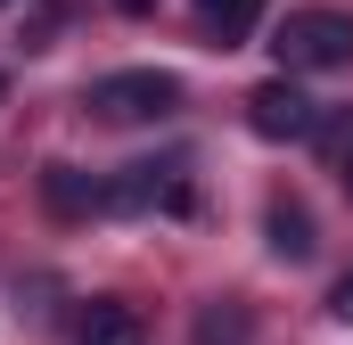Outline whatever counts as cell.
I'll list each match as a JSON object with an SVG mask.
<instances>
[{
  "mask_svg": "<svg viewBox=\"0 0 353 345\" xmlns=\"http://www.w3.org/2000/svg\"><path fill=\"white\" fill-rule=\"evenodd\" d=\"M271 50H279V75H337V66H353V17L345 8H288Z\"/></svg>",
  "mask_w": 353,
  "mask_h": 345,
  "instance_id": "cell-1",
  "label": "cell"
},
{
  "mask_svg": "<svg viewBox=\"0 0 353 345\" xmlns=\"http://www.w3.org/2000/svg\"><path fill=\"white\" fill-rule=\"evenodd\" d=\"M90 107H99L107 124H165L181 107V83L157 75V66H123V75H99V83H90Z\"/></svg>",
  "mask_w": 353,
  "mask_h": 345,
  "instance_id": "cell-2",
  "label": "cell"
},
{
  "mask_svg": "<svg viewBox=\"0 0 353 345\" xmlns=\"http://www.w3.org/2000/svg\"><path fill=\"white\" fill-rule=\"evenodd\" d=\"M247 124H255V140H321V107L296 90V75H271L247 90Z\"/></svg>",
  "mask_w": 353,
  "mask_h": 345,
  "instance_id": "cell-3",
  "label": "cell"
},
{
  "mask_svg": "<svg viewBox=\"0 0 353 345\" xmlns=\"http://www.w3.org/2000/svg\"><path fill=\"white\" fill-rule=\"evenodd\" d=\"M74 345H148V321L123 296H90L83 321H74Z\"/></svg>",
  "mask_w": 353,
  "mask_h": 345,
  "instance_id": "cell-4",
  "label": "cell"
},
{
  "mask_svg": "<svg viewBox=\"0 0 353 345\" xmlns=\"http://www.w3.org/2000/svg\"><path fill=\"white\" fill-rule=\"evenodd\" d=\"M263 239H271L279 263H304L312 247H321V239H312V206H304V197H271L263 206Z\"/></svg>",
  "mask_w": 353,
  "mask_h": 345,
  "instance_id": "cell-5",
  "label": "cell"
},
{
  "mask_svg": "<svg viewBox=\"0 0 353 345\" xmlns=\"http://www.w3.org/2000/svg\"><path fill=\"white\" fill-rule=\"evenodd\" d=\"M41 206H50L58 222H83V214H99V181H90L83 165H50L41 172Z\"/></svg>",
  "mask_w": 353,
  "mask_h": 345,
  "instance_id": "cell-6",
  "label": "cell"
},
{
  "mask_svg": "<svg viewBox=\"0 0 353 345\" xmlns=\"http://www.w3.org/2000/svg\"><path fill=\"white\" fill-rule=\"evenodd\" d=\"M255 17H263V0H197V25H205L222 50H239V41L255 33Z\"/></svg>",
  "mask_w": 353,
  "mask_h": 345,
  "instance_id": "cell-7",
  "label": "cell"
},
{
  "mask_svg": "<svg viewBox=\"0 0 353 345\" xmlns=\"http://www.w3.org/2000/svg\"><path fill=\"white\" fill-rule=\"evenodd\" d=\"M247 337H255V313H247L239 296H222V304L197 313V345H247Z\"/></svg>",
  "mask_w": 353,
  "mask_h": 345,
  "instance_id": "cell-8",
  "label": "cell"
},
{
  "mask_svg": "<svg viewBox=\"0 0 353 345\" xmlns=\"http://www.w3.org/2000/svg\"><path fill=\"white\" fill-rule=\"evenodd\" d=\"M321 148H329V172L353 189V115H337V124H321Z\"/></svg>",
  "mask_w": 353,
  "mask_h": 345,
  "instance_id": "cell-9",
  "label": "cell"
},
{
  "mask_svg": "<svg viewBox=\"0 0 353 345\" xmlns=\"http://www.w3.org/2000/svg\"><path fill=\"white\" fill-rule=\"evenodd\" d=\"M329 321L353 329V271H337V288H329Z\"/></svg>",
  "mask_w": 353,
  "mask_h": 345,
  "instance_id": "cell-10",
  "label": "cell"
},
{
  "mask_svg": "<svg viewBox=\"0 0 353 345\" xmlns=\"http://www.w3.org/2000/svg\"><path fill=\"white\" fill-rule=\"evenodd\" d=\"M115 8H123V17H157V0H115Z\"/></svg>",
  "mask_w": 353,
  "mask_h": 345,
  "instance_id": "cell-11",
  "label": "cell"
},
{
  "mask_svg": "<svg viewBox=\"0 0 353 345\" xmlns=\"http://www.w3.org/2000/svg\"><path fill=\"white\" fill-rule=\"evenodd\" d=\"M0 90H8V83H0Z\"/></svg>",
  "mask_w": 353,
  "mask_h": 345,
  "instance_id": "cell-12",
  "label": "cell"
}]
</instances>
